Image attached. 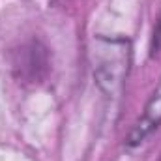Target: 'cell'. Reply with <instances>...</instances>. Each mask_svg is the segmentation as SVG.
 <instances>
[{"label":"cell","instance_id":"1","mask_svg":"<svg viewBox=\"0 0 161 161\" xmlns=\"http://www.w3.org/2000/svg\"><path fill=\"white\" fill-rule=\"evenodd\" d=\"M159 120H161V99H158V101H154V103H152V107L148 109V113H146L144 120L141 122V124H139V127L135 129V133H133V137H131V142L141 141V139L144 137V133H146L150 127H154Z\"/></svg>","mask_w":161,"mask_h":161}]
</instances>
